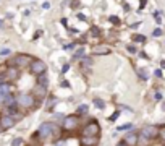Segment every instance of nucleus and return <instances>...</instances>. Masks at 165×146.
Returning <instances> with one entry per match:
<instances>
[{
  "instance_id": "1",
  "label": "nucleus",
  "mask_w": 165,
  "mask_h": 146,
  "mask_svg": "<svg viewBox=\"0 0 165 146\" xmlns=\"http://www.w3.org/2000/svg\"><path fill=\"white\" fill-rule=\"evenodd\" d=\"M16 106L21 109H33L34 106H37V101L31 93H19L16 96Z\"/></svg>"
},
{
  "instance_id": "2",
  "label": "nucleus",
  "mask_w": 165,
  "mask_h": 146,
  "mask_svg": "<svg viewBox=\"0 0 165 146\" xmlns=\"http://www.w3.org/2000/svg\"><path fill=\"white\" fill-rule=\"evenodd\" d=\"M33 60L34 58L31 57V55H28V54H18V55H15V57L11 58V62H8V65L19 70V68H26V67H29Z\"/></svg>"
},
{
  "instance_id": "3",
  "label": "nucleus",
  "mask_w": 165,
  "mask_h": 146,
  "mask_svg": "<svg viewBox=\"0 0 165 146\" xmlns=\"http://www.w3.org/2000/svg\"><path fill=\"white\" fill-rule=\"evenodd\" d=\"M52 135H54V124H42L41 127H39V130L33 135V138L36 140V138H39V140H47V138H52Z\"/></svg>"
},
{
  "instance_id": "4",
  "label": "nucleus",
  "mask_w": 165,
  "mask_h": 146,
  "mask_svg": "<svg viewBox=\"0 0 165 146\" xmlns=\"http://www.w3.org/2000/svg\"><path fill=\"white\" fill-rule=\"evenodd\" d=\"M99 133H100V125L97 120L87 122L83 128V136H99Z\"/></svg>"
},
{
  "instance_id": "5",
  "label": "nucleus",
  "mask_w": 165,
  "mask_h": 146,
  "mask_svg": "<svg viewBox=\"0 0 165 146\" xmlns=\"http://www.w3.org/2000/svg\"><path fill=\"white\" fill-rule=\"evenodd\" d=\"M29 72L33 73V75H36V76L46 75V72H47V65H46V62L39 60V58H34V60L31 62V65H29Z\"/></svg>"
},
{
  "instance_id": "6",
  "label": "nucleus",
  "mask_w": 165,
  "mask_h": 146,
  "mask_svg": "<svg viewBox=\"0 0 165 146\" xmlns=\"http://www.w3.org/2000/svg\"><path fill=\"white\" fill-rule=\"evenodd\" d=\"M78 127H79V117L78 115H66L65 120H63V125H62V128L65 132H75Z\"/></svg>"
},
{
  "instance_id": "7",
  "label": "nucleus",
  "mask_w": 165,
  "mask_h": 146,
  "mask_svg": "<svg viewBox=\"0 0 165 146\" xmlns=\"http://www.w3.org/2000/svg\"><path fill=\"white\" fill-rule=\"evenodd\" d=\"M139 136H144L146 140L152 141L154 138L159 136V128H157L155 125H146V127H143V128H141Z\"/></svg>"
},
{
  "instance_id": "8",
  "label": "nucleus",
  "mask_w": 165,
  "mask_h": 146,
  "mask_svg": "<svg viewBox=\"0 0 165 146\" xmlns=\"http://www.w3.org/2000/svg\"><path fill=\"white\" fill-rule=\"evenodd\" d=\"M2 76H3V83L8 85V83H13V81L18 80V78H19V72H18V68L8 65V68L5 70V73H2Z\"/></svg>"
},
{
  "instance_id": "9",
  "label": "nucleus",
  "mask_w": 165,
  "mask_h": 146,
  "mask_svg": "<svg viewBox=\"0 0 165 146\" xmlns=\"http://www.w3.org/2000/svg\"><path fill=\"white\" fill-rule=\"evenodd\" d=\"M15 125V117L8 115V114H5V115H0V128L2 130H8Z\"/></svg>"
},
{
  "instance_id": "10",
  "label": "nucleus",
  "mask_w": 165,
  "mask_h": 146,
  "mask_svg": "<svg viewBox=\"0 0 165 146\" xmlns=\"http://www.w3.org/2000/svg\"><path fill=\"white\" fill-rule=\"evenodd\" d=\"M99 136H81L79 138V145L81 146H97Z\"/></svg>"
},
{
  "instance_id": "11",
  "label": "nucleus",
  "mask_w": 165,
  "mask_h": 146,
  "mask_svg": "<svg viewBox=\"0 0 165 146\" xmlns=\"http://www.w3.org/2000/svg\"><path fill=\"white\" fill-rule=\"evenodd\" d=\"M123 143L126 146H136L138 145V133H134V132L126 133V136L123 138Z\"/></svg>"
},
{
  "instance_id": "12",
  "label": "nucleus",
  "mask_w": 165,
  "mask_h": 146,
  "mask_svg": "<svg viewBox=\"0 0 165 146\" xmlns=\"http://www.w3.org/2000/svg\"><path fill=\"white\" fill-rule=\"evenodd\" d=\"M46 88H44V86H36V88H34V91H33V96H34V99H37V104H39V102H41L42 99H44V97H46Z\"/></svg>"
},
{
  "instance_id": "13",
  "label": "nucleus",
  "mask_w": 165,
  "mask_h": 146,
  "mask_svg": "<svg viewBox=\"0 0 165 146\" xmlns=\"http://www.w3.org/2000/svg\"><path fill=\"white\" fill-rule=\"evenodd\" d=\"M92 54L94 55H107V54H110V49L107 46H96V47H92Z\"/></svg>"
},
{
  "instance_id": "14",
  "label": "nucleus",
  "mask_w": 165,
  "mask_h": 146,
  "mask_svg": "<svg viewBox=\"0 0 165 146\" xmlns=\"http://www.w3.org/2000/svg\"><path fill=\"white\" fill-rule=\"evenodd\" d=\"M10 96V86L7 85H0V101H5V97Z\"/></svg>"
},
{
  "instance_id": "15",
  "label": "nucleus",
  "mask_w": 165,
  "mask_h": 146,
  "mask_svg": "<svg viewBox=\"0 0 165 146\" xmlns=\"http://www.w3.org/2000/svg\"><path fill=\"white\" fill-rule=\"evenodd\" d=\"M37 85L44 86V88L49 85V78H47V75H41V76H37Z\"/></svg>"
},
{
  "instance_id": "16",
  "label": "nucleus",
  "mask_w": 165,
  "mask_h": 146,
  "mask_svg": "<svg viewBox=\"0 0 165 146\" xmlns=\"http://www.w3.org/2000/svg\"><path fill=\"white\" fill-rule=\"evenodd\" d=\"M86 112H87V106H86V104H81V106L78 107V115H84Z\"/></svg>"
},
{
  "instance_id": "17",
  "label": "nucleus",
  "mask_w": 165,
  "mask_h": 146,
  "mask_svg": "<svg viewBox=\"0 0 165 146\" xmlns=\"http://www.w3.org/2000/svg\"><path fill=\"white\" fill-rule=\"evenodd\" d=\"M159 138H160V140H162L164 143H165V125L159 128Z\"/></svg>"
},
{
  "instance_id": "18",
  "label": "nucleus",
  "mask_w": 165,
  "mask_h": 146,
  "mask_svg": "<svg viewBox=\"0 0 165 146\" xmlns=\"http://www.w3.org/2000/svg\"><path fill=\"white\" fill-rule=\"evenodd\" d=\"M21 143H23V140H21V138H15V140H13V143H11V146H21Z\"/></svg>"
},
{
  "instance_id": "19",
  "label": "nucleus",
  "mask_w": 165,
  "mask_h": 146,
  "mask_svg": "<svg viewBox=\"0 0 165 146\" xmlns=\"http://www.w3.org/2000/svg\"><path fill=\"white\" fill-rule=\"evenodd\" d=\"M94 104L97 106V107H100V109H102L104 106H105V102H104V101H99V99H94Z\"/></svg>"
},
{
  "instance_id": "20",
  "label": "nucleus",
  "mask_w": 165,
  "mask_h": 146,
  "mask_svg": "<svg viewBox=\"0 0 165 146\" xmlns=\"http://www.w3.org/2000/svg\"><path fill=\"white\" fill-rule=\"evenodd\" d=\"M110 23H113V25L118 26V25H120V19H118V16H110Z\"/></svg>"
},
{
  "instance_id": "21",
  "label": "nucleus",
  "mask_w": 165,
  "mask_h": 146,
  "mask_svg": "<svg viewBox=\"0 0 165 146\" xmlns=\"http://www.w3.org/2000/svg\"><path fill=\"white\" fill-rule=\"evenodd\" d=\"M91 33H92V34H94V36H99V34H100V31H99V28H96V26H92V28H91Z\"/></svg>"
},
{
  "instance_id": "22",
  "label": "nucleus",
  "mask_w": 165,
  "mask_h": 146,
  "mask_svg": "<svg viewBox=\"0 0 165 146\" xmlns=\"http://www.w3.org/2000/svg\"><path fill=\"white\" fill-rule=\"evenodd\" d=\"M133 39H134L136 42H144V41H146V37H144V36H133Z\"/></svg>"
},
{
  "instance_id": "23",
  "label": "nucleus",
  "mask_w": 165,
  "mask_h": 146,
  "mask_svg": "<svg viewBox=\"0 0 165 146\" xmlns=\"http://www.w3.org/2000/svg\"><path fill=\"white\" fill-rule=\"evenodd\" d=\"M118 115H120V112H115L113 115H110V117H108V120H110V122H115L116 119H118Z\"/></svg>"
},
{
  "instance_id": "24",
  "label": "nucleus",
  "mask_w": 165,
  "mask_h": 146,
  "mask_svg": "<svg viewBox=\"0 0 165 146\" xmlns=\"http://www.w3.org/2000/svg\"><path fill=\"white\" fill-rule=\"evenodd\" d=\"M133 127L131 124H125V125H122V127H118V130H130Z\"/></svg>"
},
{
  "instance_id": "25",
  "label": "nucleus",
  "mask_w": 165,
  "mask_h": 146,
  "mask_svg": "<svg viewBox=\"0 0 165 146\" xmlns=\"http://www.w3.org/2000/svg\"><path fill=\"white\" fill-rule=\"evenodd\" d=\"M152 34H154V36H155V37H159V36H162V31H160V29H159V28H157V29H155V31H154V33H152Z\"/></svg>"
},
{
  "instance_id": "26",
  "label": "nucleus",
  "mask_w": 165,
  "mask_h": 146,
  "mask_svg": "<svg viewBox=\"0 0 165 146\" xmlns=\"http://www.w3.org/2000/svg\"><path fill=\"white\" fill-rule=\"evenodd\" d=\"M0 54H2V55H7V54H10V50H8V49H3V50H0Z\"/></svg>"
},
{
  "instance_id": "27",
  "label": "nucleus",
  "mask_w": 165,
  "mask_h": 146,
  "mask_svg": "<svg viewBox=\"0 0 165 146\" xmlns=\"http://www.w3.org/2000/svg\"><path fill=\"white\" fill-rule=\"evenodd\" d=\"M62 86H63V88H70V83H68V81H63Z\"/></svg>"
},
{
  "instance_id": "28",
  "label": "nucleus",
  "mask_w": 165,
  "mask_h": 146,
  "mask_svg": "<svg viewBox=\"0 0 165 146\" xmlns=\"http://www.w3.org/2000/svg\"><path fill=\"white\" fill-rule=\"evenodd\" d=\"M128 50H130L131 54H134V52H136V49H134V47H133V46H130V47H128Z\"/></svg>"
},
{
  "instance_id": "29",
  "label": "nucleus",
  "mask_w": 165,
  "mask_h": 146,
  "mask_svg": "<svg viewBox=\"0 0 165 146\" xmlns=\"http://www.w3.org/2000/svg\"><path fill=\"white\" fill-rule=\"evenodd\" d=\"M57 146H65V145H63V143H60V141H58V143H57Z\"/></svg>"
}]
</instances>
